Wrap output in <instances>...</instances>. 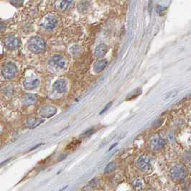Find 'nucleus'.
<instances>
[{
	"instance_id": "f3484780",
	"label": "nucleus",
	"mask_w": 191,
	"mask_h": 191,
	"mask_svg": "<svg viewBox=\"0 0 191 191\" xmlns=\"http://www.w3.org/2000/svg\"><path fill=\"white\" fill-rule=\"evenodd\" d=\"M133 187L135 190L137 191L142 190V187H143V184H142V180L140 178H137L135 180V181L133 183Z\"/></svg>"
},
{
	"instance_id": "5701e85b",
	"label": "nucleus",
	"mask_w": 191,
	"mask_h": 191,
	"mask_svg": "<svg viewBox=\"0 0 191 191\" xmlns=\"http://www.w3.org/2000/svg\"><path fill=\"white\" fill-rule=\"evenodd\" d=\"M149 10H150V12H151V10H152V1H150V3H149Z\"/></svg>"
},
{
	"instance_id": "f03ea898",
	"label": "nucleus",
	"mask_w": 191,
	"mask_h": 191,
	"mask_svg": "<svg viewBox=\"0 0 191 191\" xmlns=\"http://www.w3.org/2000/svg\"><path fill=\"white\" fill-rule=\"evenodd\" d=\"M137 166L141 171L148 173L152 170L153 163L152 159L147 156H141L137 160Z\"/></svg>"
},
{
	"instance_id": "a878e982",
	"label": "nucleus",
	"mask_w": 191,
	"mask_h": 191,
	"mask_svg": "<svg viewBox=\"0 0 191 191\" xmlns=\"http://www.w3.org/2000/svg\"><path fill=\"white\" fill-rule=\"evenodd\" d=\"M67 187H68V186H65V187H63V188H62V189H61V190H59V191H62V190H65V188H67Z\"/></svg>"
},
{
	"instance_id": "393cba45",
	"label": "nucleus",
	"mask_w": 191,
	"mask_h": 191,
	"mask_svg": "<svg viewBox=\"0 0 191 191\" xmlns=\"http://www.w3.org/2000/svg\"><path fill=\"white\" fill-rule=\"evenodd\" d=\"M41 145H40V144H39V145H37V146H35V147H32V149H31V150H35V149H36V148H37V147H39V146H40Z\"/></svg>"
},
{
	"instance_id": "6e6552de",
	"label": "nucleus",
	"mask_w": 191,
	"mask_h": 191,
	"mask_svg": "<svg viewBox=\"0 0 191 191\" xmlns=\"http://www.w3.org/2000/svg\"><path fill=\"white\" fill-rule=\"evenodd\" d=\"M166 145V141L159 136H156L152 138L150 142L151 148L154 150H158L162 148Z\"/></svg>"
},
{
	"instance_id": "9b49d317",
	"label": "nucleus",
	"mask_w": 191,
	"mask_h": 191,
	"mask_svg": "<svg viewBox=\"0 0 191 191\" xmlns=\"http://www.w3.org/2000/svg\"><path fill=\"white\" fill-rule=\"evenodd\" d=\"M53 86L58 93H65L67 90V83L65 80H58Z\"/></svg>"
},
{
	"instance_id": "f8f14e48",
	"label": "nucleus",
	"mask_w": 191,
	"mask_h": 191,
	"mask_svg": "<svg viewBox=\"0 0 191 191\" xmlns=\"http://www.w3.org/2000/svg\"><path fill=\"white\" fill-rule=\"evenodd\" d=\"M72 4V0H58L56 1V7L61 11L68 10Z\"/></svg>"
},
{
	"instance_id": "4468645a",
	"label": "nucleus",
	"mask_w": 191,
	"mask_h": 191,
	"mask_svg": "<svg viewBox=\"0 0 191 191\" xmlns=\"http://www.w3.org/2000/svg\"><path fill=\"white\" fill-rule=\"evenodd\" d=\"M107 51V46L104 44H99L95 49V55L97 58H103Z\"/></svg>"
},
{
	"instance_id": "aec40b11",
	"label": "nucleus",
	"mask_w": 191,
	"mask_h": 191,
	"mask_svg": "<svg viewBox=\"0 0 191 191\" xmlns=\"http://www.w3.org/2000/svg\"><path fill=\"white\" fill-rule=\"evenodd\" d=\"M166 10H167V8L165 7L158 6L157 7V12L159 14V15L162 16V15H164L165 13Z\"/></svg>"
},
{
	"instance_id": "b1692460",
	"label": "nucleus",
	"mask_w": 191,
	"mask_h": 191,
	"mask_svg": "<svg viewBox=\"0 0 191 191\" xmlns=\"http://www.w3.org/2000/svg\"><path fill=\"white\" fill-rule=\"evenodd\" d=\"M116 145H117V143H115V144H114V145H113V146H112V147H110V148H109V151H111V150H112V149H113V148H114V147H115Z\"/></svg>"
},
{
	"instance_id": "dca6fc26",
	"label": "nucleus",
	"mask_w": 191,
	"mask_h": 191,
	"mask_svg": "<svg viewBox=\"0 0 191 191\" xmlns=\"http://www.w3.org/2000/svg\"><path fill=\"white\" fill-rule=\"evenodd\" d=\"M37 101V96L33 94H27L24 98L23 103L25 105H31Z\"/></svg>"
},
{
	"instance_id": "0eeeda50",
	"label": "nucleus",
	"mask_w": 191,
	"mask_h": 191,
	"mask_svg": "<svg viewBox=\"0 0 191 191\" xmlns=\"http://www.w3.org/2000/svg\"><path fill=\"white\" fill-rule=\"evenodd\" d=\"M50 63L58 68H63L66 64V60L63 56L60 55H55L52 57L50 60Z\"/></svg>"
},
{
	"instance_id": "412c9836",
	"label": "nucleus",
	"mask_w": 191,
	"mask_h": 191,
	"mask_svg": "<svg viewBox=\"0 0 191 191\" xmlns=\"http://www.w3.org/2000/svg\"><path fill=\"white\" fill-rule=\"evenodd\" d=\"M94 131H95L94 129H91L88 130V131H86V132L83 133V134L81 135V137H88L91 136V135L93 134Z\"/></svg>"
},
{
	"instance_id": "6ab92c4d",
	"label": "nucleus",
	"mask_w": 191,
	"mask_h": 191,
	"mask_svg": "<svg viewBox=\"0 0 191 191\" xmlns=\"http://www.w3.org/2000/svg\"><path fill=\"white\" fill-rule=\"evenodd\" d=\"M141 93H142V91L138 88V89L134 91L132 93H131V94H130L129 95H128L127 99L131 100V99H132V98H135L136 97L138 96V95H140V94H141Z\"/></svg>"
},
{
	"instance_id": "2eb2a0df",
	"label": "nucleus",
	"mask_w": 191,
	"mask_h": 191,
	"mask_svg": "<svg viewBox=\"0 0 191 191\" xmlns=\"http://www.w3.org/2000/svg\"><path fill=\"white\" fill-rule=\"evenodd\" d=\"M43 120L40 119H36V118H29L27 119V120L26 121V125L29 127H36L39 124H40L43 122Z\"/></svg>"
},
{
	"instance_id": "ddd939ff",
	"label": "nucleus",
	"mask_w": 191,
	"mask_h": 191,
	"mask_svg": "<svg viewBox=\"0 0 191 191\" xmlns=\"http://www.w3.org/2000/svg\"><path fill=\"white\" fill-rule=\"evenodd\" d=\"M107 65V60L105 59H102V60H99L98 61L95 62V63L93 65V70L95 73H100L102 71L104 70L106 67Z\"/></svg>"
},
{
	"instance_id": "7ed1b4c3",
	"label": "nucleus",
	"mask_w": 191,
	"mask_h": 191,
	"mask_svg": "<svg viewBox=\"0 0 191 191\" xmlns=\"http://www.w3.org/2000/svg\"><path fill=\"white\" fill-rule=\"evenodd\" d=\"M171 178L175 180L184 179L187 175V170L183 165H177L172 168L170 171Z\"/></svg>"
},
{
	"instance_id": "1a4fd4ad",
	"label": "nucleus",
	"mask_w": 191,
	"mask_h": 191,
	"mask_svg": "<svg viewBox=\"0 0 191 191\" xmlns=\"http://www.w3.org/2000/svg\"><path fill=\"white\" fill-rule=\"evenodd\" d=\"M40 83V80L36 78H27L24 81L23 86L27 90H32L38 87Z\"/></svg>"
},
{
	"instance_id": "423d86ee",
	"label": "nucleus",
	"mask_w": 191,
	"mask_h": 191,
	"mask_svg": "<svg viewBox=\"0 0 191 191\" xmlns=\"http://www.w3.org/2000/svg\"><path fill=\"white\" fill-rule=\"evenodd\" d=\"M58 25V20L55 16L53 15H48L45 17L44 20L43 22V25L46 29H54Z\"/></svg>"
},
{
	"instance_id": "9d476101",
	"label": "nucleus",
	"mask_w": 191,
	"mask_h": 191,
	"mask_svg": "<svg viewBox=\"0 0 191 191\" xmlns=\"http://www.w3.org/2000/svg\"><path fill=\"white\" fill-rule=\"evenodd\" d=\"M5 46L7 47L9 49H17L20 46V41L17 37H9L5 39Z\"/></svg>"
},
{
	"instance_id": "f257e3e1",
	"label": "nucleus",
	"mask_w": 191,
	"mask_h": 191,
	"mask_svg": "<svg viewBox=\"0 0 191 191\" xmlns=\"http://www.w3.org/2000/svg\"><path fill=\"white\" fill-rule=\"evenodd\" d=\"M46 48V43L40 37H35L31 38L28 43V48L34 53H42Z\"/></svg>"
},
{
	"instance_id": "4be33fe9",
	"label": "nucleus",
	"mask_w": 191,
	"mask_h": 191,
	"mask_svg": "<svg viewBox=\"0 0 191 191\" xmlns=\"http://www.w3.org/2000/svg\"><path fill=\"white\" fill-rule=\"evenodd\" d=\"M112 102H110V103H109L108 104H107V106H106V107H105V108H104V109H103V111H102V112L100 113V114H104V112H107V110H108V109H109V108H110V107H111V106H112Z\"/></svg>"
},
{
	"instance_id": "39448f33",
	"label": "nucleus",
	"mask_w": 191,
	"mask_h": 191,
	"mask_svg": "<svg viewBox=\"0 0 191 191\" xmlns=\"http://www.w3.org/2000/svg\"><path fill=\"white\" fill-rule=\"evenodd\" d=\"M56 113L57 109L52 105L45 106L40 110V115L43 118H50L55 115Z\"/></svg>"
},
{
	"instance_id": "a211bd4d",
	"label": "nucleus",
	"mask_w": 191,
	"mask_h": 191,
	"mask_svg": "<svg viewBox=\"0 0 191 191\" xmlns=\"http://www.w3.org/2000/svg\"><path fill=\"white\" fill-rule=\"evenodd\" d=\"M116 169V163L115 162H110L107 165V166L106 167L105 170H104V173L108 174V173H112L113 171L115 170Z\"/></svg>"
},
{
	"instance_id": "20e7f679",
	"label": "nucleus",
	"mask_w": 191,
	"mask_h": 191,
	"mask_svg": "<svg viewBox=\"0 0 191 191\" xmlns=\"http://www.w3.org/2000/svg\"><path fill=\"white\" fill-rule=\"evenodd\" d=\"M2 76H4V79L10 80L12 79L13 78L15 77L17 73V68L16 65L14 63L12 62H8L6 65H4V66L2 68Z\"/></svg>"
}]
</instances>
